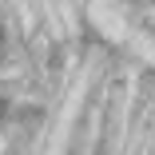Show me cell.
Returning a JSON list of instances; mask_svg holds the SVG:
<instances>
[{"mask_svg":"<svg viewBox=\"0 0 155 155\" xmlns=\"http://www.w3.org/2000/svg\"><path fill=\"white\" fill-rule=\"evenodd\" d=\"M0 111H4V104H0Z\"/></svg>","mask_w":155,"mask_h":155,"instance_id":"6da1fadb","label":"cell"}]
</instances>
